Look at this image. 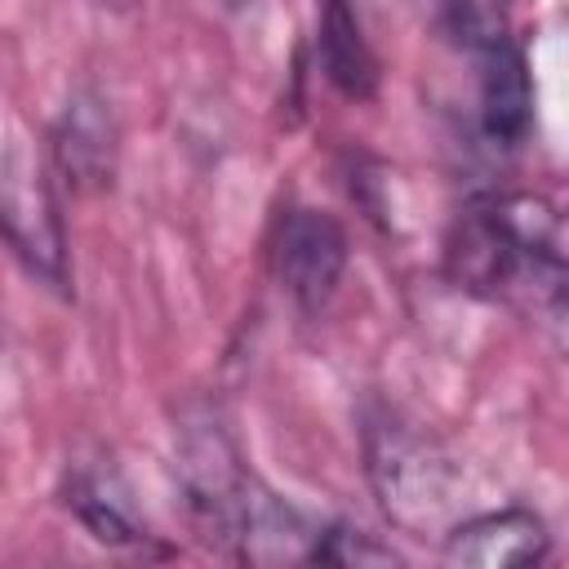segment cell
<instances>
[{
	"instance_id": "cell-1",
	"label": "cell",
	"mask_w": 569,
	"mask_h": 569,
	"mask_svg": "<svg viewBox=\"0 0 569 569\" xmlns=\"http://www.w3.org/2000/svg\"><path fill=\"white\" fill-rule=\"evenodd\" d=\"M445 271L458 289L525 302L547 325L565 316L560 218L542 196L489 191L467 200L445 236Z\"/></svg>"
},
{
	"instance_id": "cell-4",
	"label": "cell",
	"mask_w": 569,
	"mask_h": 569,
	"mask_svg": "<svg viewBox=\"0 0 569 569\" xmlns=\"http://www.w3.org/2000/svg\"><path fill=\"white\" fill-rule=\"evenodd\" d=\"M267 258L276 284L302 311H320L347 271V231L325 209L289 204L271 227Z\"/></svg>"
},
{
	"instance_id": "cell-7",
	"label": "cell",
	"mask_w": 569,
	"mask_h": 569,
	"mask_svg": "<svg viewBox=\"0 0 569 569\" xmlns=\"http://www.w3.org/2000/svg\"><path fill=\"white\" fill-rule=\"evenodd\" d=\"M53 156L67 173V182H76L80 191L107 187L116 173V129H111V111L93 89H80L53 133Z\"/></svg>"
},
{
	"instance_id": "cell-9",
	"label": "cell",
	"mask_w": 569,
	"mask_h": 569,
	"mask_svg": "<svg viewBox=\"0 0 569 569\" xmlns=\"http://www.w3.org/2000/svg\"><path fill=\"white\" fill-rule=\"evenodd\" d=\"M320 67L329 76V84L347 98H373L378 89V53L365 40L360 13L351 0H325L320 13Z\"/></svg>"
},
{
	"instance_id": "cell-10",
	"label": "cell",
	"mask_w": 569,
	"mask_h": 569,
	"mask_svg": "<svg viewBox=\"0 0 569 569\" xmlns=\"http://www.w3.org/2000/svg\"><path fill=\"white\" fill-rule=\"evenodd\" d=\"M307 560L311 565H396L400 556L356 525H325L311 533Z\"/></svg>"
},
{
	"instance_id": "cell-6",
	"label": "cell",
	"mask_w": 569,
	"mask_h": 569,
	"mask_svg": "<svg viewBox=\"0 0 569 569\" xmlns=\"http://www.w3.org/2000/svg\"><path fill=\"white\" fill-rule=\"evenodd\" d=\"M551 551L547 525L525 507H502L471 516L445 533L440 556L449 565H476V569H507V565H542Z\"/></svg>"
},
{
	"instance_id": "cell-8",
	"label": "cell",
	"mask_w": 569,
	"mask_h": 569,
	"mask_svg": "<svg viewBox=\"0 0 569 569\" xmlns=\"http://www.w3.org/2000/svg\"><path fill=\"white\" fill-rule=\"evenodd\" d=\"M67 507L76 511V520L98 538V542H111V547H133L147 538L133 502H129V489L124 480L102 467V462H71L67 467Z\"/></svg>"
},
{
	"instance_id": "cell-2",
	"label": "cell",
	"mask_w": 569,
	"mask_h": 569,
	"mask_svg": "<svg viewBox=\"0 0 569 569\" xmlns=\"http://www.w3.org/2000/svg\"><path fill=\"white\" fill-rule=\"evenodd\" d=\"M0 231L49 289H67V231L31 129L0 102Z\"/></svg>"
},
{
	"instance_id": "cell-3",
	"label": "cell",
	"mask_w": 569,
	"mask_h": 569,
	"mask_svg": "<svg viewBox=\"0 0 569 569\" xmlns=\"http://www.w3.org/2000/svg\"><path fill=\"white\" fill-rule=\"evenodd\" d=\"M365 453H369V480L396 525L427 529L449 507V467L409 427L373 422Z\"/></svg>"
},
{
	"instance_id": "cell-11",
	"label": "cell",
	"mask_w": 569,
	"mask_h": 569,
	"mask_svg": "<svg viewBox=\"0 0 569 569\" xmlns=\"http://www.w3.org/2000/svg\"><path fill=\"white\" fill-rule=\"evenodd\" d=\"M502 4H507V0H431L440 27H445L453 40H462L467 49H476V44H485L489 36L507 31V27H502Z\"/></svg>"
},
{
	"instance_id": "cell-5",
	"label": "cell",
	"mask_w": 569,
	"mask_h": 569,
	"mask_svg": "<svg viewBox=\"0 0 569 569\" xmlns=\"http://www.w3.org/2000/svg\"><path fill=\"white\" fill-rule=\"evenodd\" d=\"M480 67V129L498 147H520L533 124V84L520 40L507 31L471 49Z\"/></svg>"
}]
</instances>
